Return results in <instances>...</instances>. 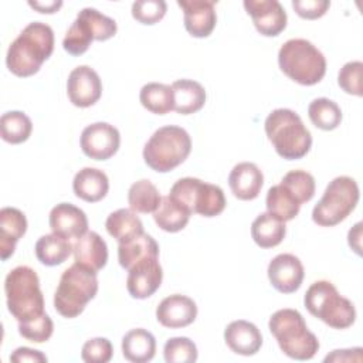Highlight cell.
I'll return each mask as SVG.
<instances>
[{"label":"cell","mask_w":363,"mask_h":363,"mask_svg":"<svg viewBox=\"0 0 363 363\" xmlns=\"http://www.w3.org/2000/svg\"><path fill=\"white\" fill-rule=\"evenodd\" d=\"M54 51V31L41 21L27 24L18 37L10 44L6 65L10 72L26 78L37 74L45 60Z\"/></svg>","instance_id":"obj_1"},{"label":"cell","mask_w":363,"mask_h":363,"mask_svg":"<svg viewBox=\"0 0 363 363\" xmlns=\"http://www.w3.org/2000/svg\"><path fill=\"white\" fill-rule=\"evenodd\" d=\"M265 133L275 152L286 159H302L312 146V135L301 116L288 108L274 109L265 119Z\"/></svg>","instance_id":"obj_2"},{"label":"cell","mask_w":363,"mask_h":363,"mask_svg":"<svg viewBox=\"0 0 363 363\" xmlns=\"http://www.w3.org/2000/svg\"><path fill=\"white\" fill-rule=\"evenodd\" d=\"M268 328L279 349L291 359L311 360L319 350L318 337L308 329L303 316L296 309L285 308L274 312Z\"/></svg>","instance_id":"obj_3"},{"label":"cell","mask_w":363,"mask_h":363,"mask_svg":"<svg viewBox=\"0 0 363 363\" xmlns=\"http://www.w3.org/2000/svg\"><path fill=\"white\" fill-rule=\"evenodd\" d=\"M7 309L18 322H28L44 312V296L37 272L27 267L13 268L4 279Z\"/></svg>","instance_id":"obj_4"},{"label":"cell","mask_w":363,"mask_h":363,"mask_svg":"<svg viewBox=\"0 0 363 363\" xmlns=\"http://www.w3.org/2000/svg\"><path fill=\"white\" fill-rule=\"evenodd\" d=\"M281 71L301 85H315L326 72L325 55L305 38H291L278 51Z\"/></svg>","instance_id":"obj_5"},{"label":"cell","mask_w":363,"mask_h":363,"mask_svg":"<svg viewBox=\"0 0 363 363\" xmlns=\"http://www.w3.org/2000/svg\"><path fill=\"white\" fill-rule=\"evenodd\" d=\"M98 292L96 272L74 262L67 268L54 294V308L64 318H77Z\"/></svg>","instance_id":"obj_6"},{"label":"cell","mask_w":363,"mask_h":363,"mask_svg":"<svg viewBox=\"0 0 363 363\" xmlns=\"http://www.w3.org/2000/svg\"><path fill=\"white\" fill-rule=\"evenodd\" d=\"M190 150L191 139L187 130L176 125H166L149 138L143 147V159L152 170L166 173L182 164Z\"/></svg>","instance_id":"obj_7"},{"label":"cell","mask_w":363,"mask_h":363,"mask_svg":"<svg viewBox=\"0 0 363 363\" xmlns=\"http://www.w3.org/2000/svg\"><path fill=\"white\" fill-rule=\"evenodd\" d=\"M309 313L333 329H346L356 320L354 305L342 296L330 281L313 282L303 298Z\"/></svg>","instance_id":"obj_8"},{"label":"cell","mask_w":363,"mask_h":363,"mask_svg":"<svg viewBox=\"0 0 363 363\" xmlns=\"http://www.w3.org/2000/svg\"><path fill=\"white\" fill-rule=\"evenodd\" d=\"M359 186L349 176L329 182L323 196L312 210V220L320 227H333L343 221L359 203Z\"/></svg>","instance_id":"obj_9"},{"label":"cell","mask_w":363,"mask_h":363,"mask_svg":"<svg viewBox=\"0 0 363 363\" xmlns=\"http://www.w3.org/2000/svg\"><path fill=\"white\" fill-rule=\"evenodd\" d=\"M169 196L191 214L196 213L203 217H216L225 208L223 189L196 177L179 179L172 186Z\"/></svg>","instance_id":"obj_10"},{"label":"cell","mask_w":363,"mask_h":363,"mask_svg":"<svg viewBox=\"0 0 363 363\" xmlns=\"http://www.w3.org/2000/svg\"><path fill=\"white\" fill-rule=\"evenodd\" d=\"M79 145L88 157L94 160H106L118 152L121 135L113 125L95 122L82 130Z\"/></svg>","instance_id":"obj_11"},{"label":"cell","mask_w":363,"mask_h":363,"mask_svg":"<svg viewBox=\"0 0 363 363\" xmlns=\"http://www.w3.org/2000/svg\"><path fill=\"white\" fill-rule=\"evenodd\" d=\"M102 94V82L95 69L88 65L74 68L67 81V95L72 105L88 108L96 104Z\"/></svg>","instance_id":"obj_12"},{"label":"cell","mask_w":363,"mask_h":363,"mask_svg":"<svg viewBox=\"0 0 363 363\" xmlns=\"http://www.w3.org/2000/svg\"><path fill=\"white\" fill-rule=\"evenodd\" d=\"M162 279L163 271L159 257H147L128 269L126 289L132 298L146 299L159 289Z\"/></svg>","instance_id":"obj_13"},{"label":"cell","mask_w":363,"mask_h":363,"mask_svg":"<svg viewBox=\"0 0 363 363\" xmlns=\"http://www.w3.org/2000/svg\"><path fill=\"white\" fill-rule=\"evenodd\" d=\"M257 31L265 37L279 35L286 27V13L277 0H244Z\"/></svg>","instance_id":"obj_14"},{"label":"cell","mask_w":363,"mask_h":363,"mask_svg":"<svg viewBox=\"0 0 363 363\" xmlns=\"http://www.w3.org/2000/svg\"><path fill=\"white\" fill-rule=\"evenodd\" d=\"M268 279L281 294H292L302 285L305 271L301 259L294 254H279L268 264Z\"/></svg>","instance_id":"obj_15"},{"label":"cell","mask_w":363,"mask_h":363,"mask_svg":"<svg viewBox=\"0 0 363 363\" xmlns=\"http://www.w3.org/2000/svg\"><path fill=\"white\" fill-rule=\"evenodd\" d=\"M183 10L184 28L196 38L208 37L217 23L214 0H177Z\"/></svg>","instance_id":"obj_16"},{"label":"cell","mask_w":363,"mask_h":363,"mask_svg":"<svg viewBox=\"0 0 363 363\" xmlns=\"http://www.w3.org/2000/svg\"><path fill=\"white\" fill-rule=\"evenodd\" d=\"M197 316L196 302L180 294H173L162 299L156 308L157 322L170 329H179L191 325Z\"/></svg>","instance_id":"obj_17"},{"label":"cell","mask_w":363,"mask_h":363,"mask_svg":"<svg viewBox=\"0 0 363 363\" xmlns=\"http://www.w3.org/2000/svg\"><path fill=\"white\" fill-rule=\"evenodd\" d=\"M52 233L64 238H79L88 231L86 214L71 203H60L51 208L48 217Z\"/></svg>","instance_id":"obj_18"},{"label":"cell","mask_w":363,"mask_h":363,"mask_svg":"<svg viewBox=\"0 0 363 363\" xmlns=\"http://www.w3.org/2000/svg\"><path fill=\"white\" fill-rule=\"evenodd\" d=\"M225 345L237 354L252 356L262 345V335L259 329L244 319L233 320L224 329Z\"/></svg>","instance_id":"obj_19"},{"label":"cell","mask_w":363,"mask_h":363,"mask_svg":"<svg viewBox=\"0 0 363 363\" xmlns=\"http://www.w3.org/2000/svg\"><path fill=\"white\" fill-rule=\"evenodd\" d=\"M75 262L98 272L108 262V247L104 238L95 231H86L72 244Z\"/></svg>","instance_id":"obj_20"},{"label":"cell","mask_w":363,"mask_h":363,"mask_svg":"<svg viewBox=\"0 0 363 363\" xmlns=\"http://www.w3.org/2000/svg\"><path fill=\"white\" fill-rule=\"evenodd\" d=\"M228 184L237 199L254 200L264 184V174L255 163L241 162L230 172Z\"/></svg>","instance_id":"obj_21"},{"label":"cell","mask_w":363,"mask_h":363,"mask_svg":"<svg viewBox=\"0 0 363 363\" xmlns=\"http://www.w3.org/2000/svg\"><path fill=\"white\" fill-rule=\"evenodd\" d=\"M27 231V218L16 207H3L0 210V255L9 259L16 250L17 241Z\"/></svg>","instance_id":"obj_22"},{"label":"cell","mask_w":363,"mask_h":363,"mask_svg":"<svg viewBox=\"0 0 363 363\" xmlns=\"http://www.w3.org/2000/svg\"><path fill=\"white\" fill-rule=\"evenodd\" d=\"M72 189L77 197L88 203L102 200L109 190L108 176L95 167L81 169L72 180Z\"/></svg>","instance_id":"obj_23"},{"label":"cell","mask_w":363,"mask_h":363,"mask_svg":"<svg viewBox=\"0 0 363 363\" xmlns=\"http://www.w3.org/2000/svg\"><path fill=\"white\" fill-rule=\"evenodd\" d=\"M174 105L173 109L180 115H190L200 111L206 104L204 86L193 79H177L172 84Z\"/></svg>","instance_id":"obj_24"},{"label":"cell","mask_w":363,"mask_h":363,"mask_svg":"<svg viewBox=\"0 0 363 363\" xmlns=\"http://www.w3.org/2000/svg\"><path fill=\"white\" fill-rule=\"evenodd\" d=\"M122 353L132 363L150 362L156 353V339L146 329H132L122 337Z\"/></svg>","instance_id":"obj_25"},{"label":"cell","mask_w":363,"mask_h":363,"mask_svg":"<svg viewBox=\"0 0 363 363\" xmlns=\"http://www.w3.org/2000/svg\"><path fill=\"white\" fill-rule=\"evenodd\" d=\"M106 231L119 244L128 242L143 234V224L135 211L130 208H119L111 213L105 221Z\"/></svg>","instance_id":"obj_26"},{"label":"cell","mask_w":363,"mask_h":363,"mask_svg":"<svg viewBox=\"0 0 363 363\" xmlns=\"http://www.w3.org/2000/svg\"><path fill=\"white\" fill-rule=\"evenodd\" d=\"M34 251L37 259L41 264L47 267H55L67 261V258L72 254V244L68 238L52 233L40 237L35 242Z\"/></svg>","instance_id":"obj_27"},{"label":"cell","mask_w":363,"mask_h":363,"mask_svg":"<svg viewBox=\"0 0 363 363\" xmlns=\"http://www.w3.org/2000/svg\"><path fill=\"white\" fill-rule=\"evenodd\" d=\"M147 257H159V245L146 233L118 245V261L126 271Z\"/></svg>","instance_id":"obj_28"},{"label":"cell","mask_w":363,"mask_h":363,"mask_svg":"<svg viewBox=\"0 0 363 363\" xmlns=\"http://www.w3.org/2000/svg\"><path fill=\"white\" fill-rule=\"evenodd\" d=\"M286 234L284 221L272 217L268 213H261L251 224V237L261 248H272L282 242Z\"/></svg>","instance_id":"obj_29"},{"label":"cell","mask_w":363,"mask_h":363,"mask_svg":"<svg viewBox=\"0 0 363 363\" xmlns=\"http://www.w3.org/2000/svg\"><path fill=\"white\" fill-rule=\"evenodd\" d=\"M191 213L187 208H184L170 196H164L153 213V220L163 231L177 233L187 225Z\"/></svg>","instance_id":"obj_30"},{"label":"cell","mask_w":363,"mask_h":363,"mask_svg":"<svg viewBox=\"0 0 363 363\" xmlns=\"http://www.w3.org/2000/svg\"><path fill=\"white\" fill-rule=\"evenodd\" d=\"M265 204L267 213L284 223L294 220L302 206L282 184H275L269 187L265 197Z\"/></svg>","instance_id":"obj_31"},{"label":"cell","mask_w":363,"mask_h":363,"mask_svg":"<svg viewBox=\"0 0 363 363\" xmlns=\"http://www.w3.org/2000/svg\"><path fill=\"white\" fill-rule=\"evenodd\" d=\"M143 108L156 115H164L173 109L174 98L170 85L160 82H149L142 86L139 94Z\"/></svg>","instance_id":"obj_32"},{"label":"cell","mask_w":363,"mask_h":363,"mask_svg":"<svg viewBox=\"0 0 363 363\" xmlns=\"http://www.w3.org/2000/svg\"><path fill=\"white\" fill-rule=\"evenodd\" d=\"M160 194L157 187L147 179L135 182L128 191V203L135 213H155L160 204Z\"/></svg>","instance_id":"obj_33"},{"label":"cell","mask_w":363,"mask_h":363,"mask_svg":"<svg viewBox=\"0 0 363 363\" xmlns=\"http://www.w3.org/2000/svg\"><path fill=\"white\" fill-rule=\"evenodd\" d=\"M33 130L31 119L21 111H10L0 118L1 139L11 145L26 142Z\"/></svg>","instance_id":"obj_34"},{"label":"cell","mask_w":363,"mask_h":363,"mask_svg":"<svg viewBox=\"0 0 363 363\" xmlns=\"http://www.w3.org/2000/svg\"><path fill=\"white\" fill-rule=\"evenodd\" d=\"M311 122L322 130H333L342 122L339 105L329 98H316L308 106Z\"/></svg>","instance_id":"obj_35"},{"label":"cell","mask_w":363,"mask_h":363,"mask_svg":"<svg viewBox=\"0 0 363 363\" xmlns=\"http://www.w3.org/2000/svg\"><path fill=\"white\" fill-rule=\"evenodd\" d=\"M94 40H95L94 33L89 24L82 17L77 16L74 23L69 26V28L65 33V37L62 40V47L71 55H81L89 48Z\"/></svg>","instance_id":"obj_36"},{"label":"cell","mask_w":363,"mask_h":363,"mask_svg":"<svg viewBox=\"0 0 363 363\" xmlns=\"http://www.w3.org/2000/svg\"><path fill=\"white\" fill-rule=\"evenodd\" d=\"M284 187H286L292 196L302 204V203H306L309 201L313 194H315V189H316V184H315V179L311 173H308L306 170H291L288 172L281 183Z\"/></svg>","instance_id":"obj_37"},{"label":"cell","mask_w":363,"mask_h":363,"mask_svg":"<svg viewBox=\"0 0 363 363\" xmlns=\"http://www.w3.org/2000/svg\"><path fill=\"white\" fill-rule=\"evenodd\" d=\"M163 356L167 363H194L199 353L193 340L184 336H177L170 337L164 343Z\"/></svg>","instance_id":"obj_38"},{"label":"cell","mask_w":363,"mask_h":363,"mask_svg":"<svg viewBox=\"0 0 363 363\" xmlns=\"http://www.w3.org/2000/svg\"><path fill=\"white\" fill-rule=\"evenodd\" d=\"M79 17H82L91 27L94 33V38L96 41H106L112 38L116 34L118 26L116 21L102 13H99L96 9L85 7L78 13Z\"/></svg>","instance_id":"obj_39"},{"label":"cell","mask_w":363,"mask_h":363,"mask_svg":"<svg viewBox=\"0 0 363 363\" xmlns=\"http://www.w3.org/2000/svg\"><path fill=\"white\" fill-rule=\"evenodd\" d=\"M54 332V323L47 313L28 320V322H18V333L34 343L47 342Z\"/></svg>","instance_id":"obj_40"},{"label":"cell","mask_w":363,"mask_h":363,"mask_svg":"<svg viewBox=\"0 0 363 363\" xmlns=\"http://www.w3.org/2000/svg\"><path fill=\"white\" fill-rule=\"evenodd\" d=\"M167 11V4L163 0H138L132 4V17L142 24H156Z\"/></svg>","instance_id":"obj_41"},{"label":"cell","mask_w":363,"mask_h":363,"mask_svg":"<svg viewBox=\"0 0 363 363\" xmlns=\"http://www.w3.org/2000/svg\"><path fill=\"white\" fill-rule=\"evenodd\" d=\"M362 71L363 62L362 61H349L346 62L339 74H337V84L339 86L350 95L362 96Z\"/></svg>","instance_id":"obj_42"},{"label":"cell","mask_w":363,"mask_h":363,"mask_svg":"<svg viewBox=\"0 0 363 363\" xmlns=\"http://www.w3.org/2000/svg\"><path fill=\"white\" fill-rule=\"evenodd\" d=\"M113 347L106 337H94L84 343L81 357L86 363H108L112 359Z\"/></svg>","instance_id":"obj_43"},{"label":"cell","mask_w":363,"mask_h":363,"mask_svg":"<svg viewBox=\"0 0 363 363\" xmlns=\"http://www.w3.org/2000/svg\"><path fill=\"white\" fill-rule=\"evenodd\" d=\"M295 13L306 20H316L328 11L330 1L328 0H292Z\"/></svg>","instance_id":"obj_44"},{"label":"cell","mask_w":363,"mask_h":363,"mask_svg":"<svg viewBox=\"0 0 363 363\" xmlns=\"http://www.w3.org/2000/svg\"><path fill=\"white\" fill-rule=\"evenodd\" d=\"M47 356L41 353L40 350H34L30 347H17L11 354H10V362L14 363H24V362H34V363H43L47 362Z\"/></svg>","instance_id":"obj_45"},{"label":"cell","mask_w":363,"mask_h":363,"mask_svg":"<svg viewBox=\"0 0 363 363\" xmlns=\"http://www.w3.org/2000/svg\"><path fill=\"white\" fill-rule=\"evenodd\" d=\"M362 362V347L345 349V350H333L330 354L325 357V362Z\"/></svg>","instance_id":"obj_46"},{"label":"cell","mask_w":363,"mask_h":363,"mask_svg":"<svg viewBox=\"0 0 363 363\" xmlns=\"http://www.w3.org/2000/svg\"><path fill=\"white\" fill-rule=\"evenodd\" d=\"M347 241H349V247L357 254H362V223H356L347 234Z\"/></svg>","instance_id":"obj_47"},{"label":"cell","mask_w":363,"mask_h":363,"mask_svg":"<svg viewBox=\"0 0 363 363\" xmlns=\"http://www.w3.org/2000/svg\"><path fill=\"white\" fill-rule=\"evenodd\" d=\"M28 6L35 9L38 13L52 14L62 6V1H28Z\"/></svg>","instance_id":"obj_48"}]
</instances>
